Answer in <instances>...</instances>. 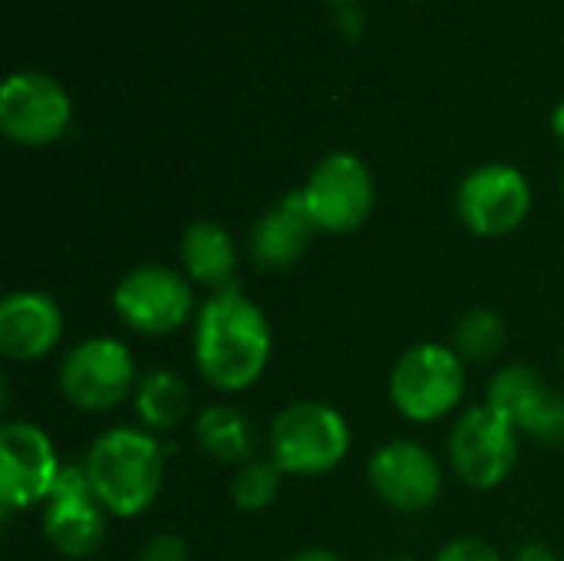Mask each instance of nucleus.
<instances>
[{"mask_svg":"<svg viewBox=\"0 0 564 561\" xmlns=\"http://www.w3.org/2000/svg\"><path fill=\"white\" fill-rule=\"evenodd\" d=\"M271 324L268 314L238 288L212 291L192 331V357L202 380L218 393H241L254 387L271 360Z\"/></svg>","mask_w":564,"mask_h":561,"instance_id":"nucleus-1","label":"nucleus"},{"mask_svg":"<svg viewBox=\"0 0 564 561\" xmlns=\"http://www.w3.org/2000/svg\"><path fill=\"white\" fill-rule=\"evenodd\" d=\"M86 476L99 506L116 519H135L152 509L165 483V450L142 427H116L86 450Z\"/></svg>","mask_w":564,"mask_h":561,"instance_id":"nucleus-2","label":"nucleus"},{"mask_svg":"<svg viewBox=\"0 0 564 561\" xmlns=\"http://www.w3.org/2000/svg\"><path fill=\"white\" fill-rule=\"evenodd\" d=\"M350 443L347 417L321 400H294L268 427V460L284 476H327L347 460Z\"/></svg>","mask_w":564,"mask_h":561,"instance_id":"nucleus-3","label":"nucleus"},{"mask_svg":"<svg viewBox=\"0 0 564 561\" xmlns=\"http://www.w3.org/2000/svg\"><path fill=\"white\" fill-rule=\"evenodd\" d=\"M393 410L410 423H440L466 397V360L440 341L406 347L387 380Z\"/></svg>","mask_w":564,"mask_h":561,"instance_id":"nucleus-4","label":"nucleus"},{"mask_svg":"<svg viewBox=\"0 0 564 561\" xmlns=\"http://www.w3.org/2000/svg\"><path fill=\"white\" fill-rule=\"evenodd\" d=\"M56 384L69 407L106 413L119 407L129 393H135V357L116 337H86L63 354Z\"/></svg>","mask_w":564,"mask_h":561,"instance_id":"nucleus-5","label":"nucleus"},{"mask_svg":"<svg viewBox=\"0 0 564 561\" xmlns=\"http://www.w3.org/2000/svg\"><path fill=\"white\" fill-rule=\"evenodd\" d=\"M519 430L496 407L466 410L449 433V466L456 479L476 493L499 489L519 463Z\"/></svg>","mask_w":564,"mask_h":561,"instance_id":"nucleus-6","label":"nucleus"},{"mask_svg":"<svg viewBox=\"0 0 564 561\" xmlns=\"http://www.w3.org/2000/svg\"><path fill=\"white\" fill-rule=\"evenodd\" d=\"M112 311L142 337L175 334L192 321L195 311L192 281L169 265H139L112 288Z\"/></svg>","mask_w":564,"mask_h":561,"instance_id":"nucleus-7","label":"nucleus"},{"mask_svg":"<svg viewBox=\"0 0 564 561\" xmlns=\"http://www.w3.org/2000/svg\"><path fill=\"white\" fill-rule=\"evenodd\" d=\"M301 198L317 231L350 235L370 218L377 185L364 159L350 152H330L311 169Z\"/></svg>","mask_w":564,"mask_h":561,"instance_id":"nucleus-8","label":"nucleus"},{"mask_svg":"<svg viewBox=\"0 0 564 561\" xmlns=\"http://www.w3.org/2000/svg\"><path fill=\"white\" fill-rule=\"evenodd\" d=\"M73 122V103L59 79L43 69H17L0 86V129L10 142L40 149L56 139Z\"/></svg>","mask_w":564,"mask_h":561,"instance_id":"nucleus-9","label":"nucleus"},{"mask_svg":"<svg viewBox=\"0 0 564 561\" xmlns=\"http://www.w3.org/2000/svg\"><path fill=\"white\" fill-rule=\"evenodd\" d=\"M459 222L476 238L512 235L532 212V185L522 169L506 162H489L473 169L456 192Z\"/></svg>","mask_w":564,"mask_h":561,"instance_id":"nucleus-10","label":"nucleus"},{"mask_svg":"<svg viewBox=\"0 0 564 561\" xmlns=\"http://www.w3.org/2000/svg\"><path fill=\"white\" fill-rule=\"evenodd\" d=\"M59 456L43 427L10 420L0 427V503L3 513L43 506L59 479Z\"/></svg>","mask_w":564,"mask_h":561,"instance_id":"nucleus-11","label":"nucleus"},{"mask_svg":"<svg viewBox=\"0 0 564 561\" xmlns=\"http://www.w3.org/2000/svg\"><path fill=\"white\" fill-rule=\"evenodd\" d=\"M106 509L99 506L86 466L63 463L59 479L43 503V536L66 559H89L106 542Z\"/></svg>","mask_w":564,"mask_h":561,"instance_id":"nucleus-12","label":"nucleus"},{"mask_svg":"<svg viewBox=\"0 0 564 561\" xmlns=\"http://www.w3.org/2000/svg\"><path fill=\"white\" fill-rule=\"evenodd\" d=\"M367 479L377 499L403 516L426 513L443 496V466L416 440H390L377 446L367 463Z\"/></svg>","mask_w":564,"mask_h":561,"instance_id":"nucleus-13","label":"nucleus"},{"mask_svg":"<svg viewBox=\"0 0 564 561\" xmlns=\"http://www.w3.org/2000/svg\"><path fill=\"white\" fill-rule=\"evenodd\" d=\"M486 403L509 417L522 436H532L545 446L564 443V393L552 390L532 367L509 364L492 374Z\"/></svg>","mask_w":564,"mask_h":561,"instance_id":"nucleus-14","label":"nucleus"},{"mask_svg":"<svg viewBox=\"0 0 564 561\" xmlns=\"http://www.w3.org/2000/svg\"><path fill=\"white\" fill-rule=\"evenodd\" d=\"M63 337V311L43 291H10L0 301V354L33 364L53 354Z\"/></svg>","mask_w":564,"mask_h":561,"instance_id":"nucleus-15","label":"nucleus"},{"mask_svg":"<svg viewBox=\"0 0 564 561\" xmlns=\"http://www.w3.org/2000/svg\"><path fill=\"white\" fill-rule=\"evenodd\" d=\"M314 231L317 228H314V222H311V215L304 208L301 188L284 195L251 228L248 251H251L254 268L258 271H288V268H294L304 258Z\"/></svg>","mask_w":564,"mask_h":561,"instance_id":"nucleus-16","label":"nucleus"},{"mask_svg":"<svg viewBox=\"0 0 564 561\" xmlns=\"http://www.w3.org/2000/svg\"><path fill=\"white\" fill-rule=\"evenodd\" d=\"M178 261H182V274L192 284L221 291L235 284V268H238V248L235 238L225 225L218 222H192L182 231L178 241Z\"/></svg>","mask_w":564,"mask_h":561,"instance_id":"nucleus-17","label":"nucleus"},{"mask_svg":"<svg viewBox=\"0 0 564 561\" xmlns=\"http://www.w3.org/2000/svg\"><path fill=\"white\" fill-rule=\"evenodd\" d=\"M195 443L198 450L225 466H245L258 453V430L254 423L228 403H212L195 417Z\"/></svg>","mask_w":564,"mask_h":561,"instance_id":"nucleus-18","label":"nucleus"},{"mask_svg":"<svg viewBox=\"0 0 564 561\" xmlns=\"http://www.w3.org/2000/svg\"><path fill=\"white\" fill-rule=\"evenodd\" d=\"M132 407H135L142 430L159 436V433H172L185 423V417L192 410V393L178 370H149L135 384Z\"/></svg>","mask_w":564,"mask_h":561,"instance_id":"nucleus-19","label":"nucleus"},{"mask_svg":"<svg viewBox=\"0 0 564 561\" xmlns=\"http://www.w3.org/2000/svg\"><path fill=\"white\" fill-rule=\"evenodd\" d=\"M506 344V324L496 311L489 308H473L456 321L453 331V350L466 364H486L492 360Z\"/></svg>","mask_w":564,"mask_h":561,"instance_id":"nucleus-20","label":"nucleus"},{"mask_svg":"<svg viewBox=\"0 0 564 561\" xmlns=\"http://www.w3.org/2000/svg\"><path fill=\"white\" fill-rule=\"evenodd\" d=\"M281 479L284 473L278 470L274 460H251L245 466H238L228 493L238 513H264L274 506V499L281 496Z\"/></svg>","mask_w":564,"mask_h":561,"instance_id":"nucleus-21","label":"nucleus"},{"mask_svg":"<svg viewBox=\"0 0 564 561\" xmlns=\"http://www.w3.org/2000/svg\"><path fill=\"white\" fill-rule=\"evenodd\" d=\"M433 561H502V555H499L496 546H489L486 539L463 536V539L446 542V546L436 552V559Z\"/></svg>","mask_w":564,"mask_h":561,"instance_id":"nucleus-22","label":"nucleus"},{"mask_svg":"<svg viewBox=\"0 0 564 561\" xmlns=\"http://www.w3.org/2000/svg\"><path fill=\"white\" fill-rule=\"evenodd\" d=\"M139 561H192V552H188V542L175 532H159L152 536L142 552H139Z\"/></svg>","mask_w":564,"mask_h":561,"instance_id":"nucleus-23","label":"nucleus"},{"mask_svg":"<svg viewBox=\"0 0 564 561\" xmlns=\"http://www.w3.org/2000/svg\"><path fill=\"white\" fill-rule=\"evenodd\" d=\"M512 561H562L549 546H539V542H529V546H522L519 552H516V559Z\"/></svg>","mask_w":564,"mask_h":561,"instance_id":"nucleus-24","label":"nucleus"},{"mask_svg":"<svg viewBox=\"0 0 564 561\" xmlns=\"http://www.w3.org/2000/svg\"><path fill=\"white\" fill-rule=\"evenodd\" d=\"M288 561H340L337 552H330V549H321V546H311V549H301V552H294Z\"/></svg>","mask_w":564,"mask_h":561,"instance_id":"nucleus-25","label":"nucleus"},{"mask_svg":"<svg viewBox=\"0 0 564 561\" xmlns=\"http://www.w3.org/2000/svg\"><path fill=\"white\" fill-rule=\"evenodd\" d=\"M552 132H555V139L564 145V99L555 106V112H552Z\"/></svg>","mask_w":564,"mask_h":561,"instance_id":"nucleus-26","label":"nucleus"},{"mask_svg":"<svg viewBox=\"0 0 564 561\" xmlns=\"http://www.w3.org/2000/svg\"><path fill=\"white\" fill-rule=\"evenodd\" d=\"M340 26H344V30H350V33H357V30H360V13H357V10H350V7H344V13H340Z\"/></svg>","mask_w":564,"mask_h":561,"instance_id":"nucleus-27","label":"nucleus"},{"mask_svg":"<svg viewBox=\"0 0 564 561\" xmlns=\"http://www.w3.org/2000/svg\"><path fill=\"white\" fill-rule=\"evenodd\" d=\"M383 561H420V559H413V555H390V559H383Z\"/></svg>","mask_w":564,"mask_h":561,"instance_id":"nucleus-28","label":"nucleus"},{"mask_svg":"<svg viewBox=\"0 0 564 561\" xmlns=\"http://www.w3.org/2000/svg\"><path fill=\"white\" fill-rule=\"evenodd\" d=\"M330 3H340V7H350V3H357V0H330Z\"/></svg>","mask_w":564,"mask_h":561,"instance_id":"nucleus-29","label":"nucleus"},{"mask_svg":"<svg viewBox=\"0 0 564 561\" xmlns=\"http://www.w3.org/2000/svg\"><path fill=\"white\" fill-rule=\"evenodd\" d=\"M562 202H564V175H562Z\"/></svg>","mask_w":564,"mask_h":561,"instance_id":"nucleus-30","label":"nucleus"}]
</instances>
